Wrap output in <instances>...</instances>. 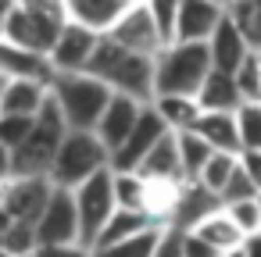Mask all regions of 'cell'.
Returning a JSON list of instances; mask_svg holds the SVG:
<instances>
[{
	"label": "cell",
	"mask_w": 261,
	"mask_h": 257,
	"mask_svg": "<svg viewBox=\"0 0 261 257\" xmlns=\"http://www.w3.org/2000/svg\"><path fill=\"white\" fill-rule=\"evenodd\" d=\"M86 75H93L118 97H133L140 104L154 100V58H140V54L111 43L108 36H100L93 58L86 65Z\"/></svg>",
	"instance_id": "cell-1"
},
{
	"label": "cell",
	"mask_w": 261,
	"mask_h": 257,
	"mask_svg": "<svg viewBox=\"0 0 261 257\" xmlns=\"http://www.w3.org/2000/svg\"><path fill=\"white\" fill-rule=\"evenodd\" d=\"M108 100H111V90L104 82H97L93 75H86V72L50 75V104L65 118L68 132H93L104 107H108Z\"/></svg>",
	"instance_id": "cell-2"
},
{
	"label": "cell",
	"mask_w": 261,
	"mask_h": 257,
	"mask_svg": "<svg viewBox=\"0 0 261 257\" xmlns=\"http://www.w3.org/2000/svg\"><path fill=\"white\" fill-rule=\"evenodd\" d=\"M207 72V43H168L154 58V97H197Z\"/></svg>",
	"instance_id": "cell-3"
},
{
	"label": "cell",
	"mask_w": 261,
	"mask_h": 257,
	"mask_svg": "<svg viewBox=\"0 0 261 257\" xmlns=\"http://www.w3.org/2000/svg\"><path fill=\"white\" fill-rule=\"evenodd\" d=\"M65 118L58 115L54 104H47L36 118L29 136L22 139V147L11 150V179H36V175H50V164L61 150L65 139Z\"/></svg>",
	"instance_id": "cell-4"
},
{
	"label": "cell",
	"mask_w": 261,
	"mask_h": 257,
	"mask_svg": "<svg viewBox=\"0 0 261 257\" xmlns=\"http://www.w3.org/2000/svg\"><path fill=\"white\" fill-rule=\"evenodd\" d=\"M104 168H111V154L93 132H65L61 150H58L47 179L58 189H75Z\"/></svg>",
	"instance_id": "cell-5"
},
{
	"label": "cell",
	"mask_w": 261,
	"mask_h": 257,
	"mask_svg": "<svg viewBox=\"0 0 261 257\" xmlns=\"http://www.w3.org/2000/svg\"><path fill=\"white\" fill-rule=\"evenodd\" d=\"M72 200H75V214H79V243L93 250L100 229L108 225V218L118 211L115 204V189H111V168L97 172L93 179H86L83 186L72 189Z\"/></svg>",
	"instance_id": "cell-6"
},
{
	"label": "cell",
	"mask_w": 261,
	"mask_h": 257,
	"mask_svg": "<svg viewBox=\"0 0 261 257\" xmlns=\"http://www.w3.org/2000/svg\"><path fill=\"white\" fill-rule=\"evenodd\" d=\"M97 43H100L97 33H90V29L75 25V22H65L58 29V36H54V43H50L43 61L50 68V75H75V72H86Z\"/></svg>",
	"instance_id": "cell-7"
},
{
	"label": "cell",
	"mask_w": 261,
	"mask_h": 257,
	"mask_svg": "<svg viewBox=\"0 0 261 257\" xmlns=\"http://www.w3.org/2000/svg\"><path fill=\"white\" fill-rule=\"evenodd\" d=\"M36 243L40 246H68L79 243V214H75V200L72 189H58L50 193L40 221H36Z\"/></svg>",
	"instance_id": "cell-8"
},
{
	"label": "cell",
	"mask_w": 261,
	"mask_h": 257,
	"mask_svg": "<svg viewBox=\"0 0 261 257\" xmlns=\"http://www.w3.org/2000/svg\"><path fill=\"white\" fill-rule=\"evenodd\" d=\"M54 193V182L47 175H36V179H11L4 182V200H0V207H4V214L18 225H33L40 221L47 200Z\"/></svg>",
	"instance_id": "cell-9"
},
{
	"label": "cell",
	"mask_w": 261,
	"mask_h": 257,
	"mask_svg": "<svg viewBox=\"0 0 261 257\" xmlns=\"http://www.w3.org/2000/svg\"><path fill=\"white\" fill-rule=\"evenodd\" d=\"M108 40L118 43V47H125V50H133V54H140V58H158L161 47H165V40H161V33L154 25L150 11L143 8V0H136V4L115 22V29L108 33Z\"/></svg>",
	"instance_id": "cell-10"
},
{
	"label": "cell",
	"mask_w": 261,
	"mask_h": 257,
	"mask_svg": "<svg viewBox=\"0 0 261 257\" xmlns=\"http://www.w3.org/2000/svg\"><path fill=\"white\" fill-rule=\"evenodd\" d=\"M225 4L222 0H179V15L172 29V43H207L222 25Z\"/></svg>",
	"instance_id": "cell-11"
},
{
	"label": "cell",
	"mask_w": 261,
	"mask_h": 257,
	"mask_svg": "<svg viewBox=\"0 0 261 257\" xmlns=\"http://www.w3.org/2000/svg\"><path fill=\"white\" fill-rule=\"evenodd\" d=\"M168 136V129L161 125V118L150 111V104L140 111V122L133 125V132L125 136V143L111 154V172H136L140 161Z\"/></svg>",
	"instance_id": "cell-12"
},
{
	"label": "cell",
	"mask_w": 261,
	"mask_h": 257,
	"mask_svg": "<svg viewBox=\"0 0 261 257\" xmlns=\"http://www.w3.org/2000/svg\"><path fill=\"white\" fill-rule=\"evenodd\" d=\"M218 207H222V200H218L215 193H207L200 182H182V186L175 189V200H172V207H168L165 225H172V229H179V232H190V229H197L207 214H215Z\"/></svg>",
	"instance_id": "cell-13"
},
{
	"label": "cell",
	"mask_w": 261,
	"mask_h": 257,
	"mask_svg": "<svg viewBox=\"0 0 261 257\" xmlns=\"http://www.w3.org/2000/svg\"><path fill=\"white\" fill-rule=\"evenodd\" d=\"M50 104V79L43 75H11L4 97H0V115L36 118Z\"/></svg>",
	"instance_id": "cell-14"
},
{
	"label": "cell",
	"mask_w": 261,
	"mask_h": 257,
	"mask_svg": "<svg viewBox=\"0 0 261 257\" xmlns=\"http://www.w3.org/2000/svg\"><path fill=\"white\" fill-rule=\"evenodd\" d=\"M147 104H140V100H133V97H118V93H111V100H108V107H104V115H100V122H97V129H93V136L108 147V154H115L122 143H125V136L133 132V125L140 122V111H143Z\"/></svg>",
	"instance_id": "cell-15"
},
{
	"label": "cell",
	"mask_w": 261,
	"mask_h": 257,
	"mask_svg": "<svg viewBox=\"0 0 261 257\" xmlns=\"http://www.w3.org/2000/svg\"><path fill=\"white\" fill-rule=\"evenodd\" d=\"M133 4L136 0H65V18L97 36H108Z\"/></svg>",
	"instance_id": "cell-16"
},
{
	"label": "cell",
	"mask_w": 261,
	"mask_h": 257,
	"mask_svg": "<svg viewBox=\"0 0 261 257\" xmlns=\"http://www.w3.org/2000/svg\"><path fill=\"white\" fill-rule=\"evenodd\" d=\"M247 54H254L250 47H247V40L240 36V29L229 22V18H222V25L211 33V40H207V58H211V72H222V75H232L243 61H247Z\"/></svg>",
	"instance_id": "cell-17"
},
{
	"label": "cell",
	"mask_w": 261,
	"mask_h": 257,
	"mask_svg": "<svg viewBox=\"0 0 261 257\" xmlns=\"http://www.w3.org/2000/svg\"><path fill=\"white\" fill-rule=\"evenodd\" d=\"M193 132L215 150L240 157V136H236V115L232 111H200L193 122Z\"/></svg>",
	"instance_id": "cell-18"
},
{
	"label": "cell",
	"mask_w": 261,
	"mask_h": 257,
	"mask_svg": "<svg viewBox=\"0 0 261 257\" xmlns=\"http://www.w3.org/2000/svg\"><path fill=\"white\" fill-rule=\"evenodd\" d=\"M136 175L147 179L150 186H182V182H186V179H182V168H179V154H175L172 132H168V136L140 161Z\"/></svg>",
	"instance_id": "cell-19"
},
{
	"label": "cell",
	"mask_w": 261,
	"mask_h": 257,
	"mask_svg": "<svg viewBox=\"0 0 261 257\" xmlns=\"http://www.w3.org/2000/svg\"><path fill=\"white\" fill-rule=\"evenodd\" d=\"M190 232H193V236H200V239H204L218 257H222V253H232V250H240V246H243V232L232 225V218H229L222 207H218L215 214H207V218H204L197 229H190Z\"/></svg>",
	"instance_id": "cell-20"
},
{
	"label": "cell",
	"mask_w": 261,
	"mask_h": 257,
	"mask_svg": "<svg viewBox=\"0 0 261 257\" xmlns=\"http://www.w3.org/2000/svg\"><path fill=\"white\" fill-rule=\"evenodd\" d=\"M197 107L200 111H236L240 107V93H236V82L232 75H222V72H207L204 86L197 90Z\"/></svg>",
	"instance_id": "cell-21"
},
{
	"label": "cell",
	"mask_w": 261,
	"mask_h": 257,
	"mask_svg": "<svg viewBox=\"0 0 261 257\" xmlns=\"http://www.w3.org/2000/svg\"><path fill=\"white\" fill-rule=\"evenodd\" d=\"M150 111L161 118V125H165L168 132H186V129H193V122H197V115H200V107H197L193 97H154V100H150Z\"/></svg>",
	"instance_id": "cell-22"
},
{
	"label": "cell",
	"mask_w": 261,
	"mask_h": 257,
	"mask_svg": "<svg viewBox=\"0 0 261 257\" xmlns=\"http://www.w3.org/2000/svg\"><path fill=\"white\" fill-rule=\"evenodd\" d=\"M111 189H115V204L122 211L150 214V182L140 179L136 172H111Z\"/></svg>",
	"instance_id": "cell-23"
},
{
	"label": "cell",
	"mask_w": 261,
	"mask_h": 257,
	"mask_svg": "<svg viewBox=\"0 0 261 257\" xmlns=\"http://www.w3.org/2000/svg\"><path fill=\"white\" fill-rule=\"evenodd\" d=\"M158 221L150 218V214H140V211H115L111 218H108V225L100 229V236H97V243H93V250L97 246H111V243H122V239H133V236H140V232H147V229H154Z\"/></svg>",
	"instance_id": "cell-24"
},
{
	"label": "cell",
	"mask_w": 261,
	"mask_h": 257,
	"mask_svg": "<svg viewBox=\"0 0 261 257\" xmlns=\"http://www.w3.org/2000/svg\"><path fill=\"white\" fill-rule=\"evenodd\" d=\"M225 18L240 29L247 47L261 54V0H225Z\"/></svg>",
	"instance_id": "cell-25"
},
{
	"label": "cell",
	"mask_w": 261,
	"mask_h": 257,
	"mask_svg": "<svg viewBox=\"0 0 261 257\" xmlns=\"http://www.w3.org/2000/svg\"><path fill=\"white\" fill-rule=\"evenodd\" d=\"M172 139H175V154H179V168H182V179L186 182H193L197 179V172L207 164V157L215 154L193 129H186V132H172Z\"/></svg>",
	"instance_id": "cell-26"
},
{
	"label": "cell",
	"mask_w": 261,
	"mask_h": 257,
	"mask_svg": "<svg viewBox=\"0 0 261 257\" xmlns=\"http://www.w3.org/2000/svg\"><path fill=\"white\" fill-rule=\"evenodd\" d=\"M236 172V157L232 154H211L207 157V164L197 172V179L193 182H200L207 193H215V196H222V189H225V182H229V175Z\"/></svg>",
	"instance_id": "cell-27"
},
{
	"label": "cell",
	"mask_w": 261,
	"mask_h": 257,
	"mask_svg": "<svg viewBox=\"0 0 261 257\" xmlns=\"http://www.w3.org/2000/svg\"><path fill=\"white\" fill-rule=\"evenodd\" d=\"M232 82H236L240 104H261V58L247 54V61L232 72Z\"/></svg>",
	"instance_id": "cell-28"
},
{
	"label": "cell",
	"mask_w": 261,
	"mask_h": 257,
	"mask_svg": "<svg viewBox=\"0 0 261 257\" xmlns=\"http://www.w3.org/2000/svg\"><path fill=\"white\" fill-rule=\"evenodd\" d=\"M232 115H236L240 154L243 150H261V104H240Z\"/></svg>",
	"instance_id": "cell-29"
},
{
	"label": "cell",
	"mask_w": 261,
	"mask_h": 257,
	"mask_svg": "<svg viewBox=\"0 0 261 257\" xmlns=\"http://www.w3.org/2000/svg\"><path fill=\"white\" fill-rule=\"evenodd\" d=\"M158 232H161V225H154V229H147V232H140L133 239H122V243H111V246H97L93 257H150V250L158 243Z\"/></svg>",
	"instance_id": "cell-30"
},
{
	"label": "cell",
	"mask_w": 261,
	"mask_h": 257,
	"mask_svg": "<svg viewBox=\"0 0 261 257\" xmlns=\"http://www.w3.org/2000/svg\"><path fill=\"white\" fill-rule=\"evenodd\" d=\"M36 229L33 225H18L11 221V229L0 232V250H4L8 257H33L36 253Z\"/></svg>",
	"instance_id": "cell-31"
},
{
	"label": "cell",
	"mask_w": 261,
	"mask_h": 257,
	"mask_svg": "<svg viewBox=\"0 0 261 257\" xmlns=\"http://www.w3.org/2000/svg\"><path fill=\"white\" fill-rule=\"evenodd\" d=\"M229 218H232V225L243 232V239L247 236H254V232H261V214H257V196L254 200H240V204H225L222 207Z\"/></svg>",
	"instance_id": "cell-32"
},
{
	"label": "cell",
	"mask_w": 261,
	"mask_h": 257,
	"mask_svg": "<svg viewBox=\"0 0 261 257\" xmlns=\"http://www.w3.org/2000/svg\"><path fill=\"white\" fill-rule=\"evenodd\" d=\"M33 129V118H18V115H0V143H4L8 150L22 147V139L29 136Z\"/></svg>",
	"instance_id": "cell-33"
},
{
	"label": "cell",
	"mask_w": 261,
	"mask_h": 257,
	"mask_svg": "<svg viewBox=\"0 0 261 257\" xmlns=\"http://www.w3.org/2000/svg\"><path fill=\"white\" fill-rule=\"evenodd\" d=\"M254 196H257V189L250 186V179H247V175L240 172V164H236V172L229 175V182H225V189H222V196H218L222 207H225V204H240V200H254Z\"/></svg>",
	"instance_id": "cell-34"
},
{
	"label": "cell",
	"mask_w": 261,
	"mask_h": 257,
	"mask_svg": "<svg viewBox=\"0 0 261 257\" xmlns=\"http://www.w3.org/2000/svg\"><path fill=\"white\" fill-rule=\"evenodd\" d=\"M150 257H182V232H179V229H172V225H161V232H158V243H154Z\"/></svg>",
	"instance_id": "cell-35"
},
{
	"label": "cell",
	"mask_w": 261,
	"mask_h": 257,
	"mask_svg": "<svg viewBox=\"0 0 261 257\" xmlns=\"http://www.w3.org/2000/svg\"><path fill=\"white\" fill-rule=\"evenodd\" d=\"M18 8L40 15V18H50V22H68L65 18V0H15Z\"/></svg>",
	"instance_id": "cell-36"
},
{
	"label": "cell",
	"mask_w": 261,
	"mask_h": 257,
	"mask_svg": "<svg viewBox=\"0 0 261 257\" xmlns=\"http://www.w3.org/2000/svg\"><path fill=\"white\" fill-rule=\"evenodd\" d=\"M236 164H240V172L250 179V186L261 193V150H243V154L236 157Z\"/></svg>",
	"instance_id": "cell-37"
},
{
	"label": "cell",
	"mask_w": 261,
	"mask_h": 257,
	"mask_svg": "<svg viewBox=\"0 0 261 257\" xmlns=\"http://www.w3.org/2000/svg\"><path fill=\"white\" fill-rule=\"evenodd\" d=\"M33 257H93V250L83 246V243H68V246H36Z\"/></svg>",
	"instance_id": "cell-38"
},
{
	"label": "cell",
	"mask_w": 261,
	"mask_h": 257,
	"mask_svg": "<svg viewBox=\"0 0 261 257\" xmlns=\"http://www.w3.org/2000/svg\"><path fill=\"white\" fill-rule=\"evenodd\" d=\"M182 257H218L200 236H193V232H182Z\"/></svg>",
	"instance_id": "cell-39"
},
{
	"label": "cell",
	"mask_w": 261,
	"mask_h": 257,
	"mask_svg": "<svg viewBox=\"0 0 261 257\" xmlns=\"http://www.w3.org/2000/svg\"><path fill=\"white\" fill-rule=\"evenodd\" d=\"M4 182H11V150L0 143V186Z\"/></svg>",
	"instance_id": "cell-40"
},
{
	"label": "cell",
	"mask_w": 261,
	"mask_h": 257,
	"mask_svg": "<svg viewBox=\"0 0 261 257\" xmlns=\"http://www.w3.org/2000/svg\"><path fill=\"white\" fill-rule=\"evenodd\" d=\"M240 250H243V257H261V232H254V236H247Z\"/></svg>",
	"instance_id": "cell-41"
},
{
	"label": "cell",
	"mask_w": 261,
	"mask_h": 257,
	"mask_svg": "<svg viewBox=\"0 0 261 257\" xmlns=\"http://www.w3.org/2000/svg\"><path fill=\"white\" fill-rule=\"evenodd\" d=\"M11 75H15V72H8V68H0V97H4V90H8V82H11Z\"/></svg>",
	"instance_id": "cell-42"
},
{
	"label": "cell",
	"mask_w": 261,
	"mask_h": 257,
	"mask_svg": "<svg viewBox=\"0 0 261 257\" xmlns=\"http://www.w3.org/2000/svg\"><path fill=\"white\" fill-rule=\"evenodd\" d=\"M222 257H243V250H232V253H222Z\"/></svg>",
	"instance_id": "cell-43"
},
{
	"label": "cell",
	"mask_w": 261,
	"mask_h": 257,
	"mask_svg": "<svg viewBox=\"0 0 261 257\" xmlns=\"http://www.w3.org/2000/svg\"><path fill=\"white\" fill-rule=\"evenodd\" d=\"M257 214H261V193H257Z\"/></svg>",
	"instance_id": "cell-44"
},
{
	"label": "cell",
	"mask_w": 261,
	"mask_h": 257,
	"mask_svg": "<svg viewBox=\"0 0 261 257\" xmlns=\"http://www.w3.org/2000/svg\"><path fill=\"white\" fill-rule=\"evenodd\" d=\"M0 200H4V186H0Z\"/></svg>",
	"instance_id": "cell-45"
},
{
	"label": "cell",
	"mask_w": 261,
	"mask_h": 257,
	"mask_svg": "<svg viewBox=\"0 0 261 257\" xmlns=\"http://www.w3.org/2000/svg\"><path fill=\"white\" fill-rule=\"evenodd\" d=\"M0 257H8V253H4V250H0Z\"/></svg>",
	"instance_id": "cell-46"
},
{
	"label": "cell",
	"mask_w": 261,
	"mask_h": 257,
	"mask_svg": "<svg viewBox=\"0 0 261 257\" xmlns=\"http://www.w3.org/2000/svg\"><path fill=\"white\" fill-rule=\"evenodd\" d=\"M222 4H225V0H222Z\"/></svg>",
	"instance_id": "cell-47"
},
{
	"label": "cell",
	"mask_w": 261,
	"mask_h": 257,
	"mask_svg": "<svg viewBox=\"0 0 261 257\" xmlns=\"http://www.w3.org/2000/svg\"><path fill=\"white\" fill-rule=\"evenodd\" d=\"M257 58H261V54H257Z\"/></svg>",
	"instance_id": "cell-48"
}]
</instances>
